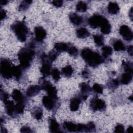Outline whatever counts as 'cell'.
<instances>
[{
    "mask_svg": "<svg viewBox=\"0 0 133 133\" xmlns=\"http://www.w3.org/2000/svg\"><path fill=\"white\" fill-rule=\"evenodd\" d=\"M90 107L94 111H103L106 108V104L104 100L95 97L90 102Z\"/></svg>",
    "mask_w": 133,
    "mask_h": 133,
    "instance_id": "7",
    "label": "cell"
},
{
    "mask_svg": "<svg viewBox=\"0 0 133 133\" xmlns=\"http://www.w3.org/2000/svg\"><path fill=\"white\" fill-rule=\"evenodd\" d=\"M81 99L79 97H75L72 98L70 103V109L71 111L74 112L77 111L79 107V104L81 102Z\"/></svg>",
    "mask_w": 133,
    "mask_h": 133,
    "instance_id": "17",
    "label": "cell"
},
{
    "mask_svg": "<svg viewBox=\"0 0 133 133\" xmlns=\"http://www.w3.org/2000/svg\"><path fill=\"white\" fill-rule=\"evenodd\" d=\"M11 29L20 42H24L26 41L29 33V30L24 22H15L11 25Z\"/></svg>",
    "mask_w": 133,
    "mask_h": 133,
    "instance_id": "3",
    "label": "cell"
},
{
    "mask_svg": "<svg viewBox=\"0 0 133 133\" xmlns=\"http://www.w3.org/2000/svg\"><path fill=\"white\" fill-rule=\"evenodd\" d=\"M81 55L88 65L92 67L97 66L104 61V58L98 52L94 51L89 48L83 49L81 51Z\"/></svg>",
    "mask_w": 133,
    "mask_h": 133,
    "instance_id": "1",
    "label": "cell"
},
{
    "mask_svg": "<svg viewBox=\"0 0 133 133\" xmlns=\"http://www.w3.org/2000/svg\"><path fill=\"white\" fill-rule=\"evenodd\" d=\"M12 65L11 61L7 59L3 58L0 62V72L1 75L5 78L9 79L12 76Z\"/></svg>",
    "mask_w": 133,
    "mask_h": 133,
    "instance_id": "4",
    "label": "cell"
},
{
    "mask_svg": "<svg viewBox=\"0 0 133 133\" xmlns=\"http://www.w3.org/2000/svg\"><path fill=\"white\" fill-rule=\"evenodd\" d=\"M114 132H124V127L122 124H118L116 125L114 128Z\"/></svg>",
    "mask_w": 133,
    "mask_h": 133,
    "instance_id": "42",
    "label": "cell"
},
{
    "mask_svg": "<svg viewBox=\"0 0 133 133\" xmlns=\"http://www.w3.org/2000/svg\"><path fill=\"white\" fill-rule=\"evenodd\" d=\"M4 103L5 110L7 114L10 116H14L16 113L15 105L14 104V102L12 101L8 100L4 102Z\"/></svg>",
    "mask_w": 133,
    "mask_h": 133,
    "instance_id": "12",
    "label": "cell"
},
{
    "mask_svg": "<svg viewBox=\"0 0 133 133\" xmlns=\"http://www.w3.org/2000/svg\"><path fill=\"white\" fill-rule=\"evenodd\" d=\"M128 99L129 100H130L131 101H132V95H130L129 97H128Z\"/></svg>",
    "mask_w": 133,
    "mask_h": 133,
    "instance_id": "51",
    "label": "cell"
},
{
    "mask_svg": "<svg viewBox=\"0 0 133 133\" xmlns=\"http://www.w3.org/2000/svg\"><path fill=\"white\" fill-rule=\"evenodd\" d=\"M119 11V7L117 3L110 2L108 5V11L111 15H116Z\"/></svg>",
    "mask_w": 133,
    "mask_h": 133,
    "instance_id": "18",
    "label": "cell"
},
{
    "mask_svg": "<svg viewBox=\"0 0 133 133\" xmlns=\"http://www.w3.org/2000/svg\"><path fill=\"white\" fill-rule=\"evenodd\" d=\"M120 35L123 38L127 41H130L132 39L133 33L131 29L126 25H122L119 29Z\"/></svg>",
    "mask_w": 133,
    "mask_h": 133,
    "instance_id": "8",
    "label": "cell"
},
{
    "mask_svg": "<svg viewBox=\"0 0 133 133\" xmlns=\"http://www.w3.org/2000/svg\"><path fill=\"white\" fill-rule=\"evenodd\" d=\"M41 88L39 85H31L30 86L26 91V95L29 97H32L37 95Z\"/></svg>",
    "mask_w": 133,
    "mask_h": 133,
    "instance_id": "15",
    "label": "cell"
},
{
    "mask_svg": "<svg viewBox=\"0 0 133 133\" xmlns=\"http://www.w3.org/2000/svg\"><path fill=\"white\" fill-rule=\"evenodd\" d=\"M129 17L130 19V20H132V8L131 7L129 11Z\"/></svg>",
    "mask_w": 133,
    "mask_h": 133,
    "instance_id": "48",
    "label": "cell"
},
{
    "mask_svg": "<svg viewBox=\"0 0 133 133\" xmlns=\"http://www.w3.org/2000/svg\"><path fill=\"white\" fill-rule=\"evenodd\" d=\"M34 34L35 40L38 42H42L46 37V32L45 30L41 26H36L34 28Z\"/></svg>",
    "mask_w": 133,
    "mask_h": 133,
    "instance_id": "11",
    "label": "cell"
},
{
    "mask_svg": "<svg viewBox=\"0 0 133 133\" xmlns=\"http://www.w3.org/2000/svg\"><path fill=\"white\" fill-rule=\"evenodd\" d=\"M76 9L79 12H85L87 10V5L85 2L79 1L76 5Z\"/></svg>",
    "mask_w": 133,
    "mask_h": 133,
    "instance_id": "30",
    "label": "cell"
},
{
    "mask_svg": "<svg viewBox=\"0 0 133 133\" xmlns=\"http://www.w3.org/2000/svg\"><path fill=\"white\" fill-rule=\"evenodd\" d=\"M57 100L54 99L48 96H45L43 97L42 103L44 107L48 110L51 111L54 109L56 107V101Z\"/></svg>",
    "mask_w": 133,
    "mask_h": 133,
    "instance_id": "10",
    "label": "cell"
},
{
    "mask_svg": "<svg viewBox=\"0 0 133 133\" xmlns=\"http://www.w3.org/2000/svg\"><path fill=\"white\" fill-rule=\"evenodd\" d=\"M76 36L79 38H85L90 35V32L85 28H80L76 30Z\"/></svg>",
    "mask_w": 133,
    "mask_h": 133,
    "instance_id": "21",
    "label": "cell"
},
{
    "mask_svg": "<svg viewBox=\"0 0 133 133\" xmlns=\"http://www.w3.org/2000/svg\"><path fill=\"white\" fill-rule=\"evenodd\" d=\"M51 3L54 6H55L56 7H60L63 5V2L62 1H60V0L52 1L51 2Z\"/></svg>",
    "mask_w": 133,
    "mask_h": 133,
    "instance_id": "43",
    "label": "cell"
},
{
    "mask_svg": "<svg viewBox=\"0 0 133 133\" xmlns=\"http://www.w3.org/2000/svg\"><path fill=\"white\" fill-rule=\"evenodd\" d=\"M96 130L95 124L92 122H90L85 124V132H94Z\"/></svg>",
    "mask_w": 133,
    "mask_h": 133,
    "instance_id": "38",
    "label": "cell"
},
{
    "mask_svg": "<svg viewBox=\"0 0 133 133\" xmlns=\"http://www.w3.org/2000/svg\"><path fill=\"white\" fill-rule=\"evenodd\" d=\"M32 1H24L21 2L19 6V10L24 11L28 9L30 4L32 3Z\"/></svg>",
    "mask_w": 133,
    "mask_h": 133,
    "instance_id": "32",
    "label": "cell"
},
{
    "mask_svg": "<svg viewBox=\"0 0 133 133\" xmlns=\"http://www.w3.org/2000/svg\"><path fill=\"white\" fill-rule=\"evenodd\" d=\"M24 104L23 102H17L15 105V112L16 114H22L24 112Z\"/></svg>",
    "mask_w": 133,
    "mask_h": 133,
    "instance_id": "31",
    "label": "cell"
},
{
    "mask_svg": "<svg viewBox=\"0 0 133 133\" xmlns=\"http://www.w3.org/2000/svg\"><path fill=\"white\" fill-rule=\"evenodd\" d=\"M132 73L125 72L123 73L121 77V83L123 85H127L130 83L132 80Z\"/></svg>",
    "mask_w": 133,
    "mask_h": 133,
    "instance_id": "24",
    "label": "cell"
},
{
    "mask_svg": "<svg viewBox=\"0 0 133 133\" xmlns=\"http://www.w3.org/2000/svg\"><path fill=\"white\" fill-rule=\"evenodd\" d=\"M93 90L97 94H101L103 92V87L101 85L97 83H95L92 87Z\"/></svg>",
    "mask_w": 133,
    "mask_h": 133,
    "instance_id": "39",
    "label": "cell"
},
{
    "mask_svg": "<svg viewBox=\"0 0 133 133\" xmlns=\"http://www.w3.org/2000/svg\"><path fill=\"white\" fill-rule=\"evenodd\" d=\"M81 75H82V77L84 78H88L90 76V72L87 69H85V70H83L82 72Z\"/></svg>",
    "mask_w": 133,
    "mask_h": 133,
    "instance_id": "44",
    "label": "cell"
},
{
    "mask_svg": "<svg viewBox=\"0 0 133 133\" xmlns=\"http://www.w3.org/2000/svg\"><path fill=\"white\" fill-rule=\"evenodd\" d=\"M11 97L17 102H24V97L22 93L18 89H14L11 94Z\"/></svg>",
    "mask_w": 133,
    "mask_h": 133,
    "instance_id": "19",
    "label": "cell"
},
{
    "mask_svg": "<svg viewBox=\"0 0 133 133\" xmlns=\"http://www.w3.org/2000/svg\"><path fill=\"white\" fill-rule=\"evenodd\" d=\"M22 68L21 65L12 66V76L15 77L16 79H19L22 75Z\"/></svg>",
    "mask_w": 133,
    "mask_h": 133,
    "instance_id": "20",
    "label": "cell"
},
{
    "mask_svg": "<svg viewBox=\"0 0 133 133\" xmlns=\"http://www.w3.org/2000/svg\"><path fill=\"white\" fill-rule=\"evenodd\" d=\"M51 63L48 61L43 62L42 65L40 69V72L44 77H47L51 74Z\"/></svg>",
    "mask_w": 133,
    "mask_h": 133,
    "instance_id": "13",
    "label": "cell"
},
{
    "mask_svg": "<svg viewBox=\"0 0 133 133\" xmlns=\"http://www.w3.org/2000/svg\"><path fill=\"white\" fill-rule=\"evenodd\" d=\"M113 52L112 48L109 46H103L102 48V53L103 58H108L110 56Z\"/></svg>",
    "mask_w": 133,
    "mask_h": 133,
    "instance_id": "28",
    "label": "cell"
},
{
    "mask_svg": "<svg viewBox=\"0 0 133 133\" xmlns=\"http://www.w3.org/2000/svg\"><path fill=\"white\" fill-rule=\"evenodd\" d=\"M94 41L97 46H101L104 44V38L103 36L99 34L93 35Z\"/></svg>",
    "mask_w": 133,
    "mask_h": 133,
    "instance_id": "29",
    "label": "cell"
},
{
    "mask_svg": "<svg viewBox=\"0 0 133 133\" xmlns=\"http://www.w3.org/2000/svg\"><path fill=\"white\" fill-rule=\"evenodd\" d=\"M108 86L111 89H114L116 88L119 85V81L118 79H113L109 81L107 84Z\"/></svg>",
    "mask_w": 133,
    "mask_h": 133,
    "instance_id": "35",
    "label": "cell"
},
{
    "mask_svg": "<svg viewBox=\"0 0 133 133\" xmlns=\"http://www.w3.org/2000/svg\"><path fill=\"white\" fill-rule=\"evenodd\" d=\"M39 86L41 89H43L47 91L48 96L54 99H58L57 89L51 84L50 82L44 79H41V82H39Z\"/></svg>",
    "mask_w": 133,
    "mask_h": 133,
    "instance_id": "5",
    "label": "cell"
},
{
    "mask_svg": "<svg viewBox=\"0 0 133 133\" xmlns=\"http://www.w3.org/2000/svg\"><path fill=\"white\" fill-rule=\"evenodd\" d=\"M49 128L51 132H60V125L54 117H51L49 119Z\"/></svg>",
    "mask_w": 133,
    "mask_h": 133,
    "instance_id": "14",
    "label": "cell"
},
{
    "mask_svg": "<svg viewBox=\"0 0 133 133\" xmlns=\"http://www.w3.org/2000/svg\"><path fill=\"white\" fill-rule=\"evenodd\" d=\"M69 18L70 22L75 25H79L83 22V18L76 13H70Z\"/></svg>",
    "mask_w": 133,
    "mask_h": 133,
    "instance_id": "16",
    "label": "cell"
},
{
    "mask_svg": "<svg viewBox=\"0 0 133 133\" xmlns=\"http://www.w3.org/2000/svg\"><path fill=\"white\" fill-rule=\"evenodd\" d=\"M33 116L37 120H40L43 116V110L40 108H37L33 111Z\"/></svg>",
    "mask_w": 133,
    "mask_h": 133,
    "instance_id": "36",
    "label": "cell"
},
{
    "mask_svg": "<svg viewBox=\"0 0 133 133\" xmlns=\"http://www.w3.org/2000/svg\"><path fill=\"white\" fill-rule=\"evenodd\" d=\"M51 76H52L53 79L56 82L58 81L60 78V71L57 68H54L51 70Z\"/></svg>",
    "mask_w": 133,
    "mask_h": 133,
    "instance_id": "34",
    "label": "cell"
},
{
    "mask_svg": "<svg viewBox=\"0 0 133 133\" xmlns=\"http://www.w3.org/2000/svg\"><path fill=\"white\" fill-rule=\"evenodd\" d=\"M122 65L124 68V69L125 72H129V73H132L133 69H132V63L130 62L123 61L122 63Z\"/></svg>",
    "mask_w": 133,
    "mask_h": 133,
    "instance_id": "33",
    "label": "cell"
},
{
    "mask_svg": "<svg viewBox=\"0 0 133 133\" xmlns=\"http://www.w3.org/2000/svg\"><path fill=\"white\" fill-rule=\"evenodd\" d=\"M20 132H32V130L30 128V127L26 126H24L20 128Z\"/></svg>",
    "mask_w": 133,
    "mask_h": 133,
    "instance_id": "45",
    "label": "cell"
},
{
    "mask_svg": "<svg viewBox=\"0 0 133 133\" xmlns=\"http://www.w3.org/2000/svg\"><path fill=\"white\" fill-rule=\"evenodd\" d=\"M63 127L65 130L69 132H76L77 124L72 122H64L63 124Z\"/></svg>",
    "mask_w": 133,
    "mask_h": 133,
    "instance_id": "22",
    "label": "cell"
},
{
    "mask_svg": "<svg viewBox=\"0 0 133 133\" xmlns=\"http://www.w3.org/2000/svg\"><path fill=\"white\" fill-rule=\"evenodd\" d=\"M7 16V14L6 11L4 9H1V20H2L6 18Z\"/></svg>",
    "mask_w": 133,
    "mask_h": 133,
    "instance_id": "46",
    "label": "cell"
},
{
    "mask_svg": "<svg viewBox=\"0 0 133 133\" xmlns=\"http://www.w3.org/2000/svg\"><path fill=\"white\" fill-rule=\"evenodd\" d=\"M34 55V50L29 47L23 48L20 50L18 54V57L20 65L23 69H26L29 68Z\"/></svg>",
    "mask_w": 133,
    "mask_h": 133,
    "instance_id": "2",
    "label": "cell"
},
{
    "mask_svg": "<svg viewBox=\"0 0 133 133\" xmlns=\"http://www.w3.org/2000/svg\"><path fill=\"white\" fill-rule=\"evenodd\" d=\"M0 96H1V99L4 102H5L6 101L8 100V99L9 98V94L4 91H2V90H1V94H0Z\"/></svg>",
    "mask_w": 133,
    "mask_h": 133,
    "instance_id": "41",
    "label": "cell"
},
{
    "mask_svg": "<svg viewBox=\"0 0 133 133\" xmlns=\"http://www.w3.org/2000/svg\"><path fill=\"white\" fill-rule=\"evenodd\" d=\"M81 89V95L79 96L81 100H86L88 95L91 91V87L89 85L86 83H81L79 85Z\"/></svg>",
    "mask_w": 133,
    "mask_h": 133,
    "instance_id": "9",
    "label": "cell"
},
{
    "mask_svg": "<svg viewBox=\"0 0 133 133\" xmlns=\"http://www.w3.org/2000/svg\"><path fill=\"white\" fill-rule=\"evenodd\" d=\"M57 56H58V54L56 51H51L49 53L48 55L47 56V58H48V60L51 63L52 62H53L57 59Z\"/></svg>",
    "mask_w": 133,
    "mask_h": 133,
    "instance_id": "40",
    "label": "cell"
},
{
    "mask_svg": "<svg viewBox=\"0 0 133 133\" xmlns=\"http://www.w3.org/2000/svg\"><path fill=\"white\" fill-rule=\"evenodd\" d=\"M101 32L103 34H108L111 32V25L109 23L108 19H105L103 23L100 26Z\"/></svg>",
    "mask_w": 133,
    "mask_h": 133,
    "instance_id": "23",
    "label": "cell"
},
{
    "mask_svg": "<svg viewBox=\"0 0 133 133\" xmlns=\"http://www.w3.org/2000/svg\"><path fill=\"white\" fill-rule=\"evenodd\" d=\"M133 131V127L131 126H129L128 128L127 129V131H126V132L127 133H129V132H132Z\"/></svg>",
    "mask_w": 133,
    "mask_h": 133,
    "instance_id": "49",
    "label": "cell"
},
{
    "mask_svg": "<svg viewBox=\"0 0 133 133\" xmlns=\"http://www.w3.org/2000/svg\"><path fill=\"white\" fill-rule=\"evenodd\" d=\"M127 52L128 53V54L130 56H132V53H133V47L132 45H129L127 47Z\"/></svg>",
    "mask_w": 133,
    "mask_h": 133,
    "instance_id": "47",
    "label": "cell"
},
{
    "mask_svg": "<svg viewBox=\"0 0 133 133\" xmlns=\"http://www.w3.org/2000/svg\"><path fill=\"white\" fill-rule=\"evenodd\" d=\"M113 45L114 49L117 51H124L126 49L124 44L120 39H116Z\"/></svg>",
    "mask_w": 133,
    "mask_h": 133,
    "instance_id": "26",
    "label": "cell"
},
{
    "mask_svg": "<svg viewBox=\"0 0 133 133\" xmlns=\"http://www.w3.org/2000/svg\"><path fill=\"white\" fill-rule=\"evenodd\" d=\"M8 1H6V0H1L0 2V4H1V6L5 5L8 3Z\"/></svg>",
    "mask_w": 133,
    "mask_h": 133,
    "instance_id": "50",
    "label": "cell"
},
{
    "mask_svg": "<svg viewBox=\"0 0 133 133\" xmlns=\"http://www.w3.org/2000/svg\"><path fill=\"white\" fill-rule=\"evenodd\" d=\"M61 73L64 76H65V77L69 78L72 76L73 73V69L71 65H68L62 69Z\"/></svg>",
    "mask_w": 133,
    "mask_h": 133,
    "instance_id": "27",
    "label": "cell"
},
{
    "mask_svg": "<svg viewBox=\"0 0 133 133\" xmlns=\"http://www.w3.org/2000/svg\"><path fill=\"white\" fill-rule=\"evenodd\" d=\"M67 52L70 56L72 57H76L78 54V49L74 46L69 45Z\"/></svg>",
    "mask_w": 133,
    "mask_h": 133,
    "instance_id": "37",
    "label": "cell"
},
{
    "mask_svg": "<svg viewBox=\"0 0 133 133\" xmlns=\"http://www.w3.org/2000/svg\"><path fill=\"white\" fill-rule=\"evenodd\" d=\"M105 19V17L100 15L95 14L88 19V23L91 28L95 29L100 26Z\"/></svg>",
    "mask_w": 133,
    "mask_h": 133,
    "instance_id": "6",
    "label": "cell"
},
{
    "mask_svg": "<svg viewBox=\"0 0 133 133\" xmlns=\"http://www.w3.org/2000/svg\"><path fill=\"white\" fill-rule=\"evenodd\" d=\"M68 47H69V45L68 44L62 43V42L56 43L54 45V48L57 52H59L67 51Z\"/></svg>",
    "mask_w": 133,
    "mask_h": 133,
    "instance_id": "25",
    "label": "cell"
}]
</instances>
